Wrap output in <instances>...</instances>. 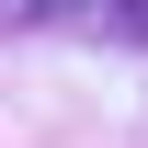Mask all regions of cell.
Returning <instances> with one entry per match:
<instances>
[{
  "label": "cell",
  "mask_w": 148,
  "mask_h": 148,
  "mask_svg": "<svg viewBox=\"0 0 148 148\" xmlns=\"http://www.w3.org/2000/svg\"><path fill=\"white\" fill-rule=\"evenodd\" d=\"M103 34H125V46H148V0H103Z\"/></svg>",
  "instance_id": "7a4b0ae2"
},
{
  "label": "cell",
  "mask_w": 148,
  "mask_h": 148,
  "mask_svg": "<svg viewBox=\"0 0 148 148\" xmlns=\"http://www.w3.org/2000/svg\"><path fill=\"white\" fill-rule=\"evenodd\" d=\"M34 23H103V0H0V34H34Z\"/></svg>",
  "instance_id": "6da1fadb"
}]
</instances>
